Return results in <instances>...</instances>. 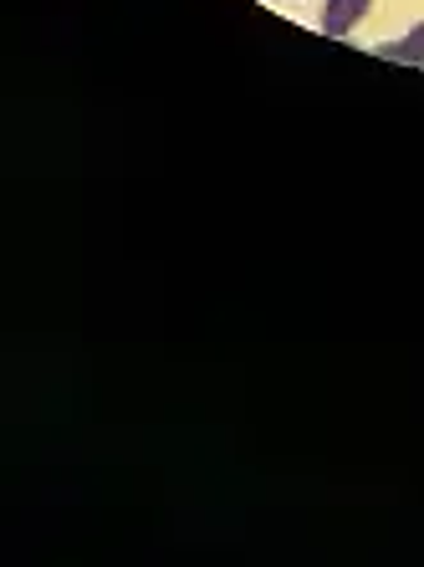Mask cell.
Returning <instances> with one entry per match:
<instances>
[{
    "label": "cell",
    "mask_w": 424,
    "mask_h": 567,
    "mask_svg": "<svg viewBox=\"0 0 424 567\" xmlns=\"http://www.w3.org/2000/svg\"><path fill=\"white\" fill-rule=\"evenodd\" d=\"M394 56H410V62H424V27L414 31L410 41H399V47H394Z\"/></svg>",
    "instance_id": "obj_2"
},
{
    "label": "cell",
    "mask_w": 424,
    "mask_h": 567,
    "mask_svg": "<svg viewBox=\"0 0 424 567\" xmlns=\"http://www.w3.org/2000/svg\"><path fill=\"white\" fill-rule=\"evenodd\" d=\"M369 11V0H328V16H322V31H332V37H348L353 31V21Z\"/></svg>",
    "instance_id": "obj_1"
}]
</instances>
